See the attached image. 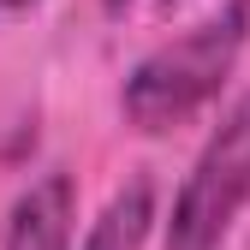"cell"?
<instances>
[{"mask_svg": "<svg viewBox=\"0 0 250 250\" xmlns=\"http://www.w3.org/2000/svg\"><path fill=\"white\" fill-rule=\"evenodd\" d=\"M6 250H72V179L66 173H42L12 203Z\"/></svg>", "mask_w": 250, "mask_h": 250, "instance_id": "3957f363", "label": "cell"}, {"mask_svg": "<svg viewBox=\"0 0 250 250\" xmlns=\"http://www.w3.org/2000/svg\"><path fill=\"white\" fill-rule=\"evenodd\" d=\"M167 6H173V0H167Z\"/></svg>", "mask_w": 250, "mask_h": 250, "instance_id": "8992f818", "label": "cell"}, {"mask_svg": "<svg viewBox=\"0 0 250 250\" xmlns=\"http://www.w3.org/2000/svg\"><path fill=\"white\" fill-rule=\"evenodd\" d=\"M24 6H36V0H0V18H12V12H24Z\"/></svg>", "mask_w": 250, "mask_h": 250, "instance_id": "5b68a950", "label": "cell"}, {"mask_svg": "<svg viewBox=\"0 0 250 250\" xmlns=\"http://www.w3.org/2000/svg\"><path fill=\"white\" fill-rule=\"evenodd\" d=\"M149 221H155V185H149V173H131V179L107 197V208L89 221L83 250H143Z\"/></svg>", "mask_w": 250, "mask_h": 250, "instance_id": "277c9868", "label": "cell"}, {"mask_svg": "<svg viewBox=\"0 0 250 250\" xmlns=\"http://www.w3.org/2000/svg\"><path fill=\"white\" fill-rule=\"evenodd\" d=\"M244 36H250V0H227L221 12H208L185 36L143 54L137 72L125 78V119L137 131H173V125H185L227 83V72L238 66Z\"/></svg>", "mask_w": 250, "mask_h": 250, "instance_id": "6da1fadb", "label": "cell"}, {"mask_svg": "<svg viewBox=\"0 0 250 250\" xmlns=\"http://www.w3.org/2000/svg\"><path fill=\"white\" fill-rule=\"evenodd\" d=\"M244 203H250V96L227 107L197 167L185 173L167 221V250H221Z\"/></svg>", "mask_w": 250, "mask_h": 250, "instance_id": "7a4b0ae2", "label": "cell"}]
</instances>
